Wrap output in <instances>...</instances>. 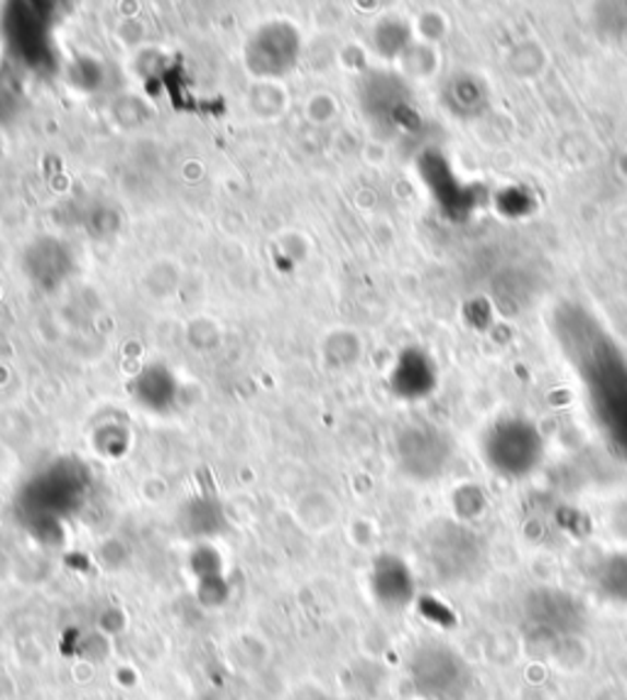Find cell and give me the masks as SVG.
<instances>
[{
  "label": "cell",
  "mask_w": 627,
  "mask_h": 700,
  "mask_svg": "<svg viewBox=\"0 0 627 700\" xmlns=\"http://www.w3.org/2000/svg\"><path fill=\"white\" fill-rule=\"evenodd\" d=\"M407 674L424 700H466L473 688L471 664L443 642H424L414 649Z\"/></svg>",
  "instance_id": "1"
},
{
  "label": "cell",
  "mask_w": 627,
  "mask_h": 700,
  "mask_svg": "<svg viewBox=\"0 0 627 700\" xmlns=\"http://www.w3.org/2000/svg\"><path fill=\"white\" fill-rule=\"evenodd\" d=\"M542 436L522 419H502L485 431L483 459L505 478H524L542 461Z\"/></svg>",
  "instance_id": "2"
},
{
  "label": "cell",
  "mask_w": 627,
  "mask_h": 700,
  "mask_svg": "<svg viewBox=\"0 0 627 700\" xmlns=\"http://www.w3.org/2000/svg\"><path fill=\"white\" fill-rule=\"evenodd\" d=\"M522 613L528 632L542 639L571 634L583 622L579 601L561 593L559 588H542V591H534L524 597Z\"/></svg>",
  "instance_id": "3"
},
{
  "label": "cell",
  "mask_w": 627,
  "mask_h": 700,
  "mask_svg": "<svg viewBox=\"0 0 627 700\" xmlns=\"http://www.w3.org/2000/svg\"><path fill=\"white\" fill-rule=\"evenodd\" d=\"M427 556L434 573L447 583L469 581L481 566V546L475 536L449 524L429 536Z\"/></svg>",
  "instance_id": "4"
},
{
  "label": "cell",
  "mask_w": 627,
  "mask_h": 700,
  "mask_svg": "<svg viewBox=\"0 0 627 700\" xmlns=\"http://www.w3.org/2000/svg\"><path fill=\"white\" fill-rule=\"evenodd\" d=\"M400 459L414 478H434L449 461V443L439 431L417 426L400 439Z\"/></svg>",
  "instance_id": "5"
},
{
  "label": "cell",
  "mask_w": 627,
  "mask_h": 700,
  "mask_svg": "<svg viewBox=\"0 0 627 700\" xmlns=\"http://www.w3.org/2000/svg\"><path fill=\"white\" fill-rule=\"evenodd\" d=\"M370 588L376 601L390 613H400L412 603L414 578L410 568L398 559H380L372 568Z\"/></svg>",
  "instance_id": "6"
},
{
  "label": "cell",
  "mask_w": 627,
  "mask_h": 700,
  "mask_svg": "<svg viewBox=\"0 0 627 700\" xmlns=\"http://www.w3.org/2000/svg\"><path fill=\"white\" fill-rule=\"evenodd\" d=\"M595 585L611 603L627 605V556H613L595 573Z\"/></svg>",
  "instance_id": "7"
}]
</instances>
